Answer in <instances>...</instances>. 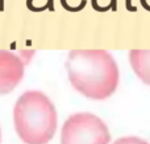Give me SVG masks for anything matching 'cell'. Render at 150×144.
<instances>
[{"mask_svg": "<svg viewBox=\"0 0 150 144\" xmlns=\"http://www.w3.org/2000/svg\"><path fill=\"white\" fill-rule=\"evenodd\" d=\"M65 67L73 88L91 100H105L119 87V67L105 50H73Z\"/></svg>", "mask_w": 150, "mask_h": 144, "instance_id": "6da1fadb", "label": "cell"}, {"mask_svg": "<svg viewBox=\"0 0 150 144\" xmlns=\"http://www.w3.org/2000/svg\"><path fill=\"white\" fill-rule=\"evenodd\" d=\"M13 122L25 144H47L57 131V110L44 92L26 90L15 103Z\"/></svg>", "mask_w": 150, "mask_h": 144, "instance_id": "7a4b0ae2", "label": "cell"}, {"mask_svg": "<svg viewBox=\"0 0 150 144\" xmlns=\"http://www.w3.org/2000/svg\"><path fill=\"white\" fill-rule=\"evenodd\" d=\"M107 124L91 113H76L66 119L61 132V144H109Z\"/></svg>", "mask_w": 150, "mask_h": 144, "instance_id": "3957f363", "label": "cell"}, {"mask_svg": "<svg viewBox=\"0 0 150 144\" xmlns=\"http://www.w3.org/2000/svg\"><path fill=\"white\" fill-rule=\"evenodd\" d=\"M25 62L20 55L0 50V96L11 93L23 80Z\"/></svg>", "mask_w": 150, "mask_h": 144, "instance_id": "277c9868", "label": "cell"}, {"mask_svg": "<svg viewBox=\"0 0 150 144\" xmlns=\"http://www.w3.org/2000/svg\"><path fill=\"white\" fill-rule=\"evenodd\" d=\"M129 63L138 79L150 85V50H130Z\"/></svg>", "mask_w": 150, "mask_h": 144, "instance_id": "5b68a950", "label": "cell"}, {"mask_svg": "<svg viewBox=\"0 0 150 144\" xmlns=\"http://www.w3.org/2000/svg\"><path fill=\"white\" fill-rule=\"evenodd\" d=\"M113 144H149V143L137 136H125V138L117 139Z\"/></svg>", "mask_w": 150, "mask_h": 144, "instance_id": "8992f818", "label": "cell"}, {"mask_svg": "<svg viewBox=\"0 0 150 144\" xmlns=\"http://www.w3.org/2000/svg\"><path fill=\"white\" fill-rule=\"evenodd\" d=\"M0 142H1V129H0Z\"/></svg>", "mask_w": 150, "mask_h": 144, "instance_id": "52a82bcc", "label": "cell"}, {"mask_svg": "<svg viewBox=\"0 0 150 144\" xmlns=\"http://www.w3.org/2000/svg\"><path fill=\"white\" fill-rule=\"evenodd\" d=\"M140 1H141V4H142V3H144V1H146V0H140Z\"/></svg>", "mask_w": 150, "mask_h": 144, "instance_id": "ba28073f", "label": "cell"}]
</instances>
